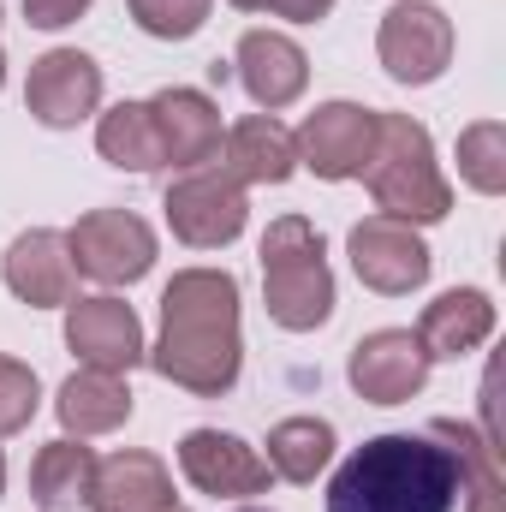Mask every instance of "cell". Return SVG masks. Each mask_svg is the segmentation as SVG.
Here are the masks:
<instances>
[{
    "mask_svg": "<svg viewBox=\"0 0 506 512\" xmlns=\"http://www.w3.org/2000/svg\"><path fill=\"white\" fill-rule=\"evenodd\" d=\"M155 376L197 399L233 393L245 370V340H239V280L227 268H185L161 292V340L143 352Z\"/></svg>",
    "mask_w": 506,
    "mask_h": 512,
    "instance_id": "obj_1",
    "label": "cell"
},
{
    "mask_svg": "<svg viewBox=\"0 0 506 512\" xmlns=\"http://www.w3.org/2000/svg\"><path fill=\"white\" fill-rule=\"evenodd\" d=\"M459 459L429 435H376L328 483V512H453Z\"/></svg>",
    "mask_w": 506,
    "mask_h": 512,
    "instance_id": "obj_2",
    "label": "cell"
},
{
    "mask_svg": "<svg viewBox=\"0 0 506 512\" xmlns=\"http://www.w3.org/2000/svg\"><path fill=\"white\" fill-rule=\"evenodd\" d=\"M364 179H370L376 209L393 221L429 227V221H447V209H453V191L435 167V143L411 114H376V155H370Z\"/></svg>",
    "mask_w": 506,
    "mask_h": 512,
    "instance_id": "obj_3",
    "label": "cell"
},
{
    "mask_svg": "<svg viewBox=\"0 0 506 512\" xmlns=\"http://www.w3.org/2000/svg\"><path fill=\"white\" fill-rule=\"evenodd\" d=\"M262 304L286 334H310L334 316V274L322 233L304 215H280L262 233Z\"/></svg>",
    "mask_w": 506,
    "mask_h": 512,
    "instance_id": "obj_4",
    "label": "cell"
},
{
    "mask_svg": "<svg viewBox=\"0 0 506 512\" xmlns=\"http://www.w3.org/2000/svg\"><path fill=\"white\" fill-rule=\"evenodd\" d=\"M167 227H173V239L179 245H191V251H221V245H233L239 233H245V215H251V203H245V185L227 173V167H185L173 185H167Z\"/></svg>",
    "mask_w": 506,
    "mask_h": 512,
    "instance_id": "obj_5",
    "label": "cell"
},
{
    "mask_svg": "<svg viewBox=\"0 0 506 512\" xmlns=\"http://www.w3.org/2000/svg\"><path fill=\"white\" fill-rule=\"evenodd\" d=\"M66 251H72L78 274H90L102 286H131L155 268V233L131 209H90L66 233Z\"/></svg>",
    "mask_w": 506,
    "mask_h": 512,
    "instance_id": "obj_6",
    "label": "cell"
},
{
    "mask_svg": "<svg viewBox=\"0 0 506 512\" xmlns=\"http://www.w3.org/2000/svg\"><path fill=\"white\" fill-rule=\"evenodd\" d=\"M376 54L387 66L393 84H435L453 60V18L429 0H399L381 12V30H376Z\"/></svg>",
    "mask_w": 506,
    "mask_h": 512,
    "instance_id": "obj_7",
    "label": "cell"
},
{
    "mask_svg": "<svg viewBox=\"0 0 506 512\" xmlns=\"http://www.w3.org/2000/svg\"><path fill=\"white\" fill-rule=\"evenodd\" d=\"M352 268L358 280L381 292V298H399V292H417L435 268V256L423 245V233L411 221H393V215H370L352 227Z\"/></svg>",
    "mask_w": 506,
    "mask_h": 512,
    "instance_id": "obj_8",
    "label": "cell"
},
{
    "mask_svg": "<svg viewBox=\"0 0 506 512\" xmlns=\"http://www.w3.org/2000/svg\"><path fill=\"white\" fill-rule=\"evenodd\" d=\"M376 155V108H358V102H322L304 131H298V161L316 173V179H364Z\"/></svg>",
    "mask_w": 506,
    "mask_h": 512,
    "instance_id": "obj_9",
    "label": "cell"
},
{
    "mask_svg": "<svg viewBox=\"0 0 506 512\" xmlns=\"http://www.w3.org/2000/svg\"><path fill=\"white\" fill-rule=\"evenodd\" d=\"M429 364H435V358L423 352V340H417L411 328H376V334H364V340L352 346L346 376L358 387V399H370V405H405V399L423 393Z\"/></svg>",
    "mask_w": 506,
    "mask_h": 512,
    "instance_id": "obj_10",
    "label": "cell"
},
{
    "mask_svg": "<svg viewBox=\"0 0 506 512\" xmlns=\"http://www.w3.org/2000/svg\"><path fill=\"white\" fill-rule=\"evenodd\" d=\"M179 471L197 495H215V501H245L268 489V459L256 453L251 441L227 435V429H191L179 441Z\"/></svg>",
    "mask_w": 506,
    "mask_h": 512,
    "instance_id": "obj_11",
    "label": "cell"
},
{
    "mask_svg": "<svg viewBox=\"0 0 506 512\" xmlns=\"http://www.w3.org/2000/svg\"><path fill=\"white\" fill-rule=\"evenodd\" d=\"M102 102V66L78 48H48L42 60H30V84H24V108L30 120L66 131L90 120Z\"/></svg>",
    "mask_w": 506,
    "mask_h": 512,
    "instance_id": "obj_12",
    "label": "cell"
},
{
    "mask_svg": "<svg viewBox=\"0 0 506 512\" xmlns=\"http://www.w3.org/2000/svg\"><path fill=\"white\" fill-rule=\"evenodd\" d=\"M66 346L84 358V370H114L126 376L131 364H143V322L126 298H72L66 304Z\"/></svg>",
    "mask_w": 506,
    "mask_h": 512,
    "instance_id": "obj_13",
    "label": "cell"
},
{
    "mask_svg": "<svg viewBox=\"0 0 506 512\" xmlns=\"http://www.w3.org/2000/svg\"><path fill=\"white\" fill-rule=\"evenodd\" d=\"M6 286L18 304L30 310H54V304H72V286H78V268H72V251H66V233L54 227H36V233H18L12 251L0 262Z\"/></svg>",
    "mask_w": 506,
    "mask_h": 512,
    "instance_id": "obj_14",
    "label": "cell"
},
{
    "mask_svg": "<svg viewBox=\"0 0 506 512\" xmlns=\"http://www.w3.org/2000/svg\"><path fill=\"white\" fill-rule=\"evenodd\" d=\"M233 66H239V84L251 90V102L262 108V114L292 108V102L304 96V84H310V60H304V48H298L292 36H280V30H245Z\"/></svg>",
    "mask_w": 506,
    "mask_h": 512,
    "instance_id": "obj_15",
    "label": "cell"
},
{
    "mask_svg": "<svg viewBox=\"0 0 506 512\" xmlns=\"http://www.w3.org/2000/svg\"><path fill=\"white\" fill-rule=\"evenodd\" d=\"M149 114H155V131H161V161H173V167L221 161V108L203 90L173 84L149 102Z\"/></svg>",
    "mask_w": 506,
    "mask_h": 512,
    "instance_id": "obj_16",
    "label": "cell"
},
{
    "mask_svg": "<svg viewBox=\"0 0 506 512\" xmlns=\"http://www.w3.org/2000/svg\"><path fill=\"white\" fill-rule=\"evenodd\" d=\"M90 512H185L173 501V477L155 453H114L96 465V489H90Z\"/></svg>",
    "mask_w": 506,
    "mask_h": 512,
    "instance_id": "obj_17",
    "label": "cell"
},
{
    "mask_svg": "<svg viewBox=\"0 0 506 512\" xmlns=\"http://www.w3.org/2000/svg\"><path fill=\"white\" fill-rule=\"evenodd\" d=\"M489 334H495V304H489V292H477V286L441 292V298L423 310V322H417V340H423L429 358H471Z\"/></svg>",
    "mask_w": 506,
    "mask_h": 512,
    "instance_id": "obj_18",
    "label": "cell"
},
{
    "mask_svg": "<svg viewBox=\"0 0 506 512\" xmlns=\"http://www.w3.org/2000/svg\"><path fill=\"white\" fill-rule=\"evenodd\" d=\"M239 185H286L298 167V137L280 126L274 114H251L227 131V161H221Z\"/></svg>",
    "mask_w": 506,
    "mask_h": 512,
    "instance_id": "obj_19",
    "label": "cell"
},
{
    "mask_svg": "<svg viewBox=\"0 0 506 512\" xmlns=\"http://www.w3.org/2000/svg\"><path fill=\"white\" fill-rule=\"evenodd\" d=\"M96 453L78 441V435H60L36 453L30 465V501L42 512H78L90 507V489H96Z\"/></svg>",
    "mask_w": 506,
    "mask_h": 512,
    "instance_id": "obj_20",
    "label": "cell"
},
{
    "mask_svg": "<svg viewBox=\"0 0 506 512\" xmlns=\"http://www.w3.org/2000/svg\"><path fill=\"white\" fill-rule=\"evenodd\" d=\"M54 411H60L66 435H78V441L114 435L131 417V387H126V376H114V370H78V376H66Z\"/></svg>",
    "mask_w": 506,
    "mask_h": 512,
    "instance_id": "obj_21",
    "label": "cell"
},
{
    "mask_svg": "<svg viewBox=\"0 0 506 512\" xmlns=\"http://www.w3.org/2000/svg\"><path fill=\"white\" fill-rule=\"evenodd\" d=\"M447 447H453V459H459V495H465V512H506V483H501V447H489L471 423H453V417H441V423H429Z\"/></svg>",
    "mask_w": 506,
    "mask_h": 512,
    "instance_id": "obj_22",
    "label": "cell"
},
{
    "mask_svg": "<svg viewBox=\"0 0 506 512\" xmlns=\"http://www.w3.org/2000/svg\"><path fill=\"white\" fill-rule=\"evenodd\" d=\"M334 459V423L328 417H286L268 429V471L286 483H316Z\"/></svg>",
    "mask_w": 506,
    "mask_h": 512,
    "instance_id": "obj_23",
    "label": "cell"
},
{
    "mask_svg": "<svg viewBox=\"0 0 506 512\" xmlns=\"http://www.w3.org/2000/svg\"><path fill=\"white\" fill-rule=\"evenodd\" d=\"M96 149H102V161H114L120 173H155V167H167V161H161V131H155L149 102H120V108H108L102 126H96Z\"/></svg>",
    "mask_w": 506,
    "mask_h": 512,
    "instance_id": "obj_24",
    "label": "cell"
},
{
    "mask_svg": "<svg viewBox=\"0 0 506 512\" xmlns=\"http://www.w3.org/2000/svg\"><path fill=\"white\" fill-rule=\"evenodd\" d=\"M459 179L483 197L506 191V126L501 120H477L459 131Z\"/></svg>",
    "mask_w": 506,
    "mask_h": 512,
    "instance_id": "obj_25",
    "label": "cell"
},
{
    "mask_svg": "<svg viewBox=\"0 0 506 512\" xmlns=\"http://www.w3.org/2000/svg\"><path fill=\"white\" fill-rule=\"evenodd\" d=\"M209 6L215 0H131V18L155 42H185V36H197L209 24Z\"/></svg>",
    "mask_w": 506,
    "mask_h": 512,
    "instance_id": "obj_26",
    "label": "cell"
},
{
    "mask_svg": "<svg viewBox=\"0 0 506 512\" xmlns=\"http://www.w3.org/2000/svg\"><path fill=\"white\" fill-rule=\"evenodd\" d=\"M36 399H42L36 370L18 364V358H0V435H18L36 417Z\"/></svg>",
    "mask_w": 506,
    "mask_h": 512,
    "instance_id": "obj_27",
    "label": "cell"
},
{
    "mask_svg": "<svg viewBox=\"0 0 506 512\" xmlns=\"http://www.w3.org/2000/svg\"><path fill=\"white\" fill-rule=\"evenodd\" d=\"M239 12H274V18H292V24H316L334 12V0H233Z\"/></svg>",
    "mask_w": 506,
    "mask_h": 512,
    "instance_id": "obj_28",
    "label": "cell"
},
{
    "mask_svg": "<svg viewBox=\"0 0 506 512\" xmlns=\"http://www.w3.org/2000/svg\"><path fill=\"white\" fill-rule=\"evenodd\" d=\"M90 12V0H24V18L36 24V30H66V24H78Z\"/></svg>",
    "mask_w": 506,
    "mask_h": 512,
    "instance_id": "obj_29",
    "label": "cell"
},
{
    "mask_svg": "<svg viewBox=\"0 0 506 512\" xmlns=\"http://www.w3.org/2000/svg\"><path fill=\"white\" fill-rule=\"evenodd\" d=\"M0 495H6V453H0Z\"/></svg>",
    "mask_w": 506,
    "mask_h": 512,
    "instance_id": "obj_30",
    "label": "cell"
},
{
    "mask_svg": "<svg viewBox=\"0 0 506 512\" xmlns=\"http://www.w3.org/2000/svg\"><path fill=\"white\" fill-rule=\"evenodd\" d=\"M0 84H6V54H0Z\"/></svg>",
    "mask_w": 506,
    "mask_h": 512,
    "instance_id": "obj_31",
    "label": "cell"
}]
</instances>
